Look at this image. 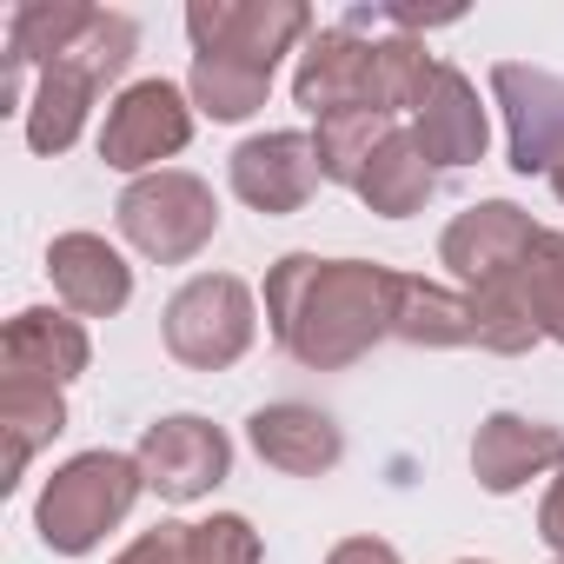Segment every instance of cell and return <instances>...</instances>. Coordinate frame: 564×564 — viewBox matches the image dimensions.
<instances>
[{"label":"cell","instance_id":"cell-28","mask_svg":"<svg viewBox=\"0 0 564 564\" xmlns=\"http://www.w3.org/2000/svg\"><path fill=\"white\" fill-rule=\"evenodd\" d=\"M113 564H193V524H153Z\"/></svg>","mask_w":564,"mask_h":564},{"label":"cell","instance_id":"cell-10","mask_svg":"<svg viewBox=\"0 0 564 564\" xmlns=\"http://www.w3.org/2000/svg\"><path fill=\"white\" fill-rule=\"evenodd\" d=\"M319 180L326 173H319L313 133H252V140L232 147V193L265 219L300 213L319 193Z\"/></svg>","mask_w":564,"mask_h":564},{"label":"cell","instance_id":"cell-1","mask_svg":"<svg viewBox=\"0 0 564 564\" xmlns=\"http://www.w3.org/2000/svg\"><path fill=\"white\" fill-rule=\"evenodd\" d=\"M399 313V272L372 259L286 252L265 272V326L300 366L346 372L359 366Z\"/></svg>","mask_w":564,"mask_h":564},{"label":"cell","instance_id":"cell-11","mask_svg":"<svg viewBox=\"0 0 564 564\" xmlns=\"http://www.w3.org/2000/svg\"><path fill=\"white\" fill-rule=\"evenodd\" d=\"M531 239H538V226H531L524 206L485 199V206H471V213H458V219L445 226L438 259L478 293V286H505V279L518 272V259L531 252Z\"/></svg>","mask_w":564,"mask_h":564},{"label":"cell","instance_id":"cell-32","mask_svg":"<svg viewBox=\"0 0 564 564\" xmlns=\"http://www.w3.org/2000/svg\"><path fill=\"white\" fill-rule=\"evenodd\" d=\"M458 564H485V557H458Z\"/></svg>","mask_w":564,"mask_h":564},{"label":"cell","instance_id":"cell-21","mask_svg":"<svg viewBox=\"0 0 564 564\" xmlns=\"http://www.w3.org/2000/svg\"><path fill=\"white\" fill-rule=\"evenodd\" d=\"M511 286H518V300H524L538 339H557V346H564V232L538 226L531 252H524L518 272H511Z\"/></svg>","mask_w":564,"mask_h":564},{"label":"cell","instance_id":"cell-31","mask_svg":"<svg viewBox=\"0 0 564 564\" xmlns=\"http://www.w3.org/2000/svg\"><path fill=\"white\" fill-rule=\"evenodd\" d=\"M551 193H557V199H564V160H557V166H551Z\"/></svg>","mask_w":564,"mask_h":564},{"label":"cell","instance_id":"cell-9","mask_svg":"<svg viewBox=\"0 0 564 564\" xmlns=\"http://www.w3.org/2000/svg\"><path fill=\"white\" fill-rule=\"evenodd\" d=\"M491 100L505 113V140H511V166L518 173H551L564 160V80L524 61H498L491 67Z\"/></svg>","mask_w":564,"mask_h":564},{"label":"cell","instance_id":"cell-25","mask_svg":"<svg viewBox=\"0 0 564 564\" xmlns=\"http://www.w3.org/2000/svg\"><path fill=\"white\" fill-rule=\"evenodd\" d=\"M87 107H94V87H80L74 74H41L34 100H28V147L34 153H67L87 127Z\"/></svg>","mask_w":564,"mask_h":564},{"label":"cell","instance_id":"cell-27","mask_svg":"<svg viewBox=\"0 0 564 564\" xmlns=\"http://www.w3.org/2000/svg\"><path fill=\"white\" fill-rule=\"evenodd\" d=\"M193 564H259V531L239 511L193 524Z\"/></svg>","mask_w":564,"mask_h":564},{"label":"cell","instance_id":"cell-26","mask_svg":"<svg viewBox=\"0 0 564 564\" xmlns=\"http://www.w3.org/2000/svg\"><path fill=\"white\" fill-rule=\"evenodd\" d=\"M465 300H471V339H478L485 352L518 359V352L538 346V326H531V313H524V300H518L511 279H505V286H478V293H465Z\"/></svg>","mask_w":564,"mask_h":564},{"label":"cell","instance_id":"cell-17","mask_svg":"<svg viewBox=\"0 0 564 564\" xmlns=\"http://www.w3.org/2000/svg\"><path fill=\"white\" fill-rule=\"evenodd\" d=\"M0 432H8V478L14 485L41 445H54L67 432V399L61 386H41V379H0Z\"/></svg>","mask_w":564,"mask_h":564},{"label":"cell","instance_id":"cell-12","mask_svg":"<svg viewBox=\"0 0 564 564\" xmlns=\"http://www.w3.org/2000/svg\"><path fill=\"white\" fill-rule=\"evenodd\" d=\"M412 140L432 166H471L485 160V140H491V120L478 107V87L458 74V67H432L419 100H412Z\"/></svg>","mask_w":564,"mask_h":564},{"label":"cell","instance_id":"cell-14","mask_svg":"<svg viewBox=\"0 0 564 564\" xmlns=\"http://www.w3.org/2000/svg\"><path fill=\"white\" fill-rule=\"evenodd\" d=\"M246 438L252 452L272 465V471H286V478H319L346 458V438L339 425L319 412V405H300V399H279V405H259L246 419Z\"/></svg>","mask_w":564,"mask_h":564},{"label":"cell","instance_id":"cell-5","mask_svg":"<svg viewBox=\"0 0 564 564\" xmlns=\"http://www.w3.org/2000/svg\"><path fill=\"white\" fill-rule=\"evenodd\" d=\"M113 213H120L127 246L147 252V259H160V265L199 259V252L213 246V232H219V199H213V186H206L199 173H173V166L133 180Z\"/></svg>","mask_w":564,"mask_h":564},{"label":"cell","instance_id":"cell-23","mask_svg":"<svg viewBox=\"0 0 564 564\" xmlns=\"http://www.w3.org/2000/svg\"><path fill=\"white\" fill-rule=\"evenodd\" d=\"M392 133H399L392 113H339V120H319V133H313V147H319V173H326L333 186H352V193H359L372 153H379Z\"/></svg>","mask_w":564,"mask_h":564},{"label":"cell","instance_id":"cell-8","mask_svg":"<svg viewBox=\"0 0 564 564\" xmlns=\"http://www.w3.org/2000/svg\"><path fill=\"white\" fill-rule=\"evenodd\" d=\"M133 458H140L147 491H160L166 505H193V498H206L213 485H226V471H232V438H226L219 425L193 419V412H173V419L147 425V438H140Z\"/></svg>","mask_w":564,"mask_h":564},{"label":"cell","instance_id":"cell-18","mask_svg":"<svg viewBox=\"0 0 564 564\" xmlns=\"http://www.w3.org/2000/svg\"><path fill=\"white\" fill-rule=\"evenodd\" d=\"M432 186H438V166L419 153L412 133H392V140L372 153V166H366V180H359V199H366L379 219H412V213L432 199Z\"/></svg>","mask_w":564,"mask_h":564},{"label":"cell","instance_id":"cell-22","mask_svg":"<svg viewBox=\"0 0 564 564\" xmlns=\"http://www.w3.org/2000/svg\"><path fill=\"white\" fill-rule=\"evenodd\" d=\"M186 94H193V107L213 113V120H246V113L265 107L272 74H265V67H246V61H226V54H193Z\"/></svg>","mask_w":564,"mask_h":564},{"label":"cell","instance_id":"cell-19","mask_svg":"<svg viewBox=\"0 0 564 564\" xmlns=\"http://www.w3.org/2000/svg\"><path fill=\"white\" fill-rule=\"evenodd\" d=\"M392 339H405V346H432V352H445V346H478V339H471V300H458V293L432 286V279L399 272Z\"/></svg>","mask_w":564,"mask_h":564},{"label":"cell","instance_id":"cell-30","mask_svg":"<svg viewBox=\"0 0 564 564\" xmlns=\"http://www.w3.org/2000/svg\"><path fill=\"white\" fill-rule=\"evenodd\" d=\"M326 564H399V551L386 538H346V544L326 551Z\"/></svg>","mask_w":564,"mask_h":564},{"label":"cell","instance_id":"cell-20","mask_svg":"<svg viewBox=\"0 0 564 564\" xmlns=\"http://www.w3.org/2000/svg\"><path fill=\"white\" fill-rule=\"evenodd\" d=\"M133 47H140V28L127 21V14H107V8H94V21L67 41V54H54L41 74H74L80 87H107V80H120L127 74V61H133Z\"/></svg>","mask_w":564,"mask_h":564},{"label":"cell","instance_id":"cell-33","mask_svg":"<svg viewBox=\"0 0 564 564\" xmlns=\"http://www.w3.org/2000/svg\"><path fill=\"white\" fill-rule=\"evenodd\" d=\"M557 564H564V557H557Z\"/></svg>","mask_w":564,"mask_h":564},{"label":"cell","instance_id":"cell-15","mask_svg":"<svg viewBox=\"0 0 564 564\" xmlns=\"http://www.w3.org/2000/svg\"><path fill=\"white\" fill-rule=\"evenodd\" d=\"M47 272H54V293L67 300V313L80 319H113L133 300V265L100 232H61L47 246Z\"/></svg>","mask_w":564,"mask_h":564},{"label":"cell","instance_id":"cell-4","mask_svg":"<svg viewBox=\"0 0 564 564\" xmlns=\"http://www.w3.org/2000/svg\"><path fill=\"white\" fill-rule=\"evenodd\" d=\"M160 333H166V352L193 372H226L246 359L252 333H259V306L246 293V279L232 272H199L166 300L160 313Z\"/></svg>","mask_w":564,"mask_h":564},{"label":"cell","instance_id":"cell-6","mask_svg":"<svg viewBox=\"0 0 564 564\" xmlns=\"http://www.w3.org/2000/svg\"><path fill=\"white\" fill-rule=\"evenodd\" d=\"M313 14L300 0H193L186 8V34L193 54H226L246 67H279V54H293L306 41Z\"/></svg>","mask_w":564,"mask_h":564},{"label":"cell","instance_id":"cell-3","mask_svg":"<svg viewBox=\"0 0 564 564\" xmlns=\"http://www.w3.org/2000/svg\"><path fill=\"white\" fill-rule=\"evenodd\" d=\"M140 491H147V478H140V458H127V452H80V458H67L41 485V505H34L41 544L61 551V557L94 551L133 511Z\"/></svg>","mask_w":564,"mask_h":564},{"label":"cell","instance_id":"cell-16","mask_svg":"<svg viewBox=\"0 0 564 564\" xmlns=\"http://www.w3.org/2000/svg\"><path fill=\"white\" fill-rule=\"evenodd\" d=\"M94 359L87 346V326L74 313H54V306H28L8 319V333H0V366H8V379H41V386H67L80 379Z\"/></svg>","mask_w":564,"mask_h":564},{"label":"cell","instance_id":"cell-13","mask_svg":"<svg viewBox=\"0 0 564 564\" xmlns=\"http://www.w3.org/2000/svg\"><path fill=\"white\" fill-rule=\"evenodd\" d=\"M557 465H564V432L524 412H491L471 438V471L491 498H511L531 478H551Z\"/></svg>","mask_w":564,"mask_h":564},{"label":"cell","instance_id":"cell-24","mask_svg":"<svg viewBox=\"0 0 564 564\" xmlns=\"http://www.w3.org/2000/svg\"><path fill=\"white\" fill-rule=\"evenodd\" d=\"M87 21H94V8H80V0H28V8H14V21H8V61L47 67L54 54H67V41Z\"/></svg>","mask_w":564,"mask_h":564},{"label":"cell","instance_id":"cell-29","mask_svg":"<svg viewBox=\"0 0 564 564\" xmlns=\"http://www.w3.org/2000/svg\"><path fill=\"white\" fill-rule=\"evenodd\" d=\"M538 538L564 557V465L551 471V491H544V505H538Z\"/></svg>","mask_w":564,"mask_h":564},{"label":"cell","instance_id":"cell-7","mask_svg":"<svg viewBox=\"0 0 564 564\" xmlns=\"http://www.w3.org/2000/svg\"><path fill=\"white\" fill-rule=\"evenodd\" d=\"M193 140V107L173 80H140L127 87L107 120H100V160L113 173H160V160H173Z\"/></svg>","mask_w":564,"mask_h":564},{"label":"cell","instance_id":"cell-2","mask_svg":"<svg viewBox=\"0 0 564 564\" xmlns=\"http://www.w3.org/2000/svg\"><path fill=\"white\" fill-rule=\"evenodd\" d=\"M438 61L425 54V41L392 34V41H366L352 28H326L306 41L300 74H293V100L313 120H339V113H412L425 74Z\"/></svg>","mask_w":564,"mask_h":564}]
</instances>
